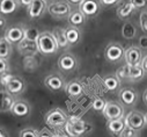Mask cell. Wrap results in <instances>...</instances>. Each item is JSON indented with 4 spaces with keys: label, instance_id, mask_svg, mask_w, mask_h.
Listing matches in <instances>:
<instances>
[{
    "label": "cell",
    "instance_id": "obj_35",
    "mask_svg": "<svg viewBox=\"0 0 147 137\" xmlns=\"http://www.w3.org/2000/svg\"><path fill=\"white\" fill-rule=\"evenodd\" d=\"M129 3L133 6L134 9H142L146 8L147 0H129Z\"/></svg>",
    "mask_w": 147,
    "mask_h": 137
},
{
    "label": "cell",
    "instance_id": "obj_7",
    "mask_svg": "<svg viewBox=\"0 0 147 137\" xmlns=\"http://www.w3.org/2000/svg\"><path fill=\"white\" fill-rule=\"evenodd\" d=\"M102 115L109 121V120H115L124 116V106L121 102L117 101H107L105 106L102 111Z\"/></svg>",
    "mask_w": 147,
    "mask_h": 137
},
{
    "label": "cell",
    "instance_id": "obj_32",
    "mask_svg": "<svg viewBox=\"0 0 147 137\" xmlns=\"http://www.w3.org/2000/svg\"><path fill=\"white\" fill-rule=\"evenodd\" d=\"M38 130L35 128H26L20 131L19 137H37L38 136Z\"/></svg>",
    "mask_w": 147,
    "mask_h": 137
},
{
    "label": "cell",
    "instance_id": "obj_47",
    "mask_svg": "<svg viewBox=\"0 0 147 137\" xmlns=\"http://www.w3.org/2000/svg\"><path fill=\"white\" fill-rule=\"evenodd\" d=\"M134 137H138V136H134Z\"/></svg>",
    "mask_w": 147,
    "mask_h": 137
},
{
    "label": "cell",
    "instance_id": "obj_9",
    "mask_svg": "<svg viewBox=\"0 0 147 137\" xmlns=\"http://www.w3.org/2000/svg\"><path fill=\"white\" fill-rule=\"evenodd\" d=\"M124 56V47L118 42L109 43L104 50V58L109 63H117L123 59Z\"/></svg>",
    "mask_w": 147,
    "mask_h": 137
},
{
    "label": "cell",
    "instance_id": "obj_44",
    "mask_svg": "<svg viewBox=\"0 0 147 137\" xmlns=\"http://www.w3.org/2000/svg\"><path fill=\"white\" fill-rule=\"evenodd\" d=\"M50 137H69V136L63 135V134H52V135H50Z\"/></svg>",
    "mask_w": 147,
    "mask_h": 137
},
{
    "label": "cell",
    "instance_id": "obj_28",
    "mask_svg": "<svg viewBox=\"0 0 147 137\" xmlns=\"http://www.w3.org/2000/svg\"><path fill=\"white\" fill-rule=\"evenodd\" d=\"M13 55V47L12 44L4 37H0V58L3 59H9Z\"/></svg>",
    "mask_w": 147,
    "mask_h": 137
},
{
    "label": "cell",
    "instance_id": "obj_37",
    "mask_svg": "<svg viewBox=\"0 0 147 137\" xmlns=\"http://www.w3.org/2000/svg\"><path fill=\"white\" fill-rule=\"evenodd\" d=\"M122 0H98V3L103 7H113L115 5H118Z\"/></svg>",
    "mask_w": 147,
    "mask_h": 137
},
{
    "label": "cell",
    "instance_id": "obj_33",
    "mask_svg": "<svg viewBox=\"0 0 147 137\" xmlns=\"http://www.w3.org/2000/svg\"><path fill=\"white\" fill-rule=\"evenodd\" d=\"M139 24H140V28L144 33L147 31V12H146V8H144V11L140 12V15H139Z\"/></svg>",
    "mask_w": 147,
    "mask_h": 137
},
{
    "label": "cell",
    "instance_id": "obj_12",
    "mask_svg": "<svg viewBox=\"0 0 147 137\" xmlns=\"http://www.w3.org/2000/svg\"><path fill=\"white\" fill-rule=\"evenodd\" d=\"M123 58L125 59V64L129 66L139 65L141 62V58H142V50L136 44L129 45L126 49H124Z\"/></svg>",
    "mask_w": 147,
    "mask_h": 137
},
{
    "label": "cell",
    "instance_id": "obj_26",
    "mask_svg": "<svg viewBox=\"0 0 147 137\" xmlns=\"http://www.w3.org/2000/svg\"><path fill=\"white\" fill-rule=\"evenodd\" d=\"M134 8L133 6L127 1V3H124L122 4L118 8H117V16L118 19H121L122 21H126L129 20L133 14H134Z\"/></svg>",
    "mask_w": 147,
    "mask_h": 137
},
{
    "label": "cell",
    "instance_id": "obj_45",
    "mask_svg": "<svg viewBox=\"0 0 147 137\" xmlns=\"http://www.w3.org/2000/svg\"><path fill=\"white\" fill-rule=\"evenodd\" d=\"M144 102L146 104V90H145V92H144Z\"/></svg>",
    "mask_w": 147,
    "mask_h": 137
},
{
    "label": "cell",
    "instance_id": "obj_16",
    "mask_svg": "<svg viewBox=\"0 0 147 137\" xmlns=\"http://www.w3.org/2000/svg\"><path fill=\"white\" fill-rule=\"evenodd\" d=\"M4 37L11 43H19L24 39V27L22 26H13L6 29Z\"/></svg>",
    "mask_w": 147,
    "mask_h": 137
},
{
    "label": "cell",
    "instance_id": "obj_23",
    "mask_svg": "<svg viewBox=\"0 0 147 137\" xmlns=\"http://www.w3.org/2000/svg\"><path fill=\"white\" fill-rule=\"evenodd\" d=\"M102 84L104 88L109 92H117L121 88V80L117 78L116 75H108L103 78Z\"/></svg>",
    "mask_w": 147,
    "mask_h": 137
},
{
    "label": "cell",
    "instance_id": "obj_13",
    "mask_svg": "<svg viewBox=\"0 0 147 137\" xmlns=\"http://www.w3.org/2000/svg\"><path fill=\"white\" fill-rule=\"evenodd\" d=\"M9 112L16 117H28L31 113V106L27 100L18 99L13 102Z\"/></svg>",
    "mask_w": 147,
    "mask_h": 137
},
{
    "label": "cell",
    "instance_id": "obj_24",
    "mask_svg": "<svg viewBox=\"0 0 147 137\" xmlns=\"http://www.w3.org/2000/svg\"><path fill=\"white\" fill-rule=\"evenodd\" d=\"M19 0H0V14H12L19 8Z\"/></svg>",
    "mask_w": 147,
    "mask_h": 137
},
{
    "label": "cell",
    "instance_id": "obj_31",
    "mask_svg": "<svg viewBox=\"0 0 147 137\" xmlns=\"http://www.w3.org/2000/svg\"><path fill=\"white\" fill-rule=\"evenodd\" d=\"M105 100L104 99H102V98H95L94 100H93V102H92V108H93V111H95V112H101L102 113V111H103V108H104V106H105Z\"/></svg>",
    "mask_w": 147,
    "mask_h": 137
},
{
    "label": "cell",
    "instance_id": "obj_36",
    "mask_svg": "<svg viewBox=\"0 0 147 137\" xmlns=\"http://www.w3.org/2000/svg\"><path fill=\"white\" fill-rule=\"evenodd\" d=\"M137 132H138V131H136V130H133V129H131V128H129V127H125V128L122 130V132L119 134L118 137H134V136H138Z\"/></svg>",
    "mask_w": 147,
    "mask_h": 137
},
{
    "label": "cell",
    "instance_id": "obj_39",
    "mask_svg": "<svg viewBox=\"0 0 147 137\" xmlns=\"http://www.w3.org/2000/svg\"><path fill=\"white\" fill-rule=\"evenodd\" d=\"M65 1L68 4V5H72V6H79L81 4L82 0H65Z\"/></svg>",
    "mask_w": 147,
    "mask_h": 137
},
{
    "label": "cell",
    "instance_id": "obj_5",
    "mask_svg": "<svg viewBox=\"0 0 147 137\" xmlns=\"http://www.w3.org/2000/svg\"><path fill=\"white\" fill-rule=\"evenodd\" d=\"M124 122L125 127H129L136 131H140L146 127L147 119L146 114L140 111H130L126 115H124Z\"/></svg>",
    "mask_w": 147,
    "mask_h": 137
},
{
    "label": "cell",
    "instance_id": "obj_41",
    "mask_svg": "<svg viewBox=\"0 0 147 137\" xmlns=\"http://www.w3.org/2000/svg\"><path fill=\"white\" fill-rule=\"evenodd\" d=\"M0 137H9L7 130L5 128H3V127H0Z\"/></svg>",
    "mask_w": 147,
    "mask_h": 137
},
{
    "label": "cell",
    "instance_id": "obj_20",
    "mask_svg": "<svg viewBox=\"0 0 147 137\" xmlns=\"http://www.w3.org/2000/svg\"><path fill=\"white\" fill-rule=\"evenodd\" d=\"M18 50L21 55H35L37 54V45H36V41H29L23 39L18 43Z\"/></svg>",
    "mask_w": 147,
    "mask_h": 137
},
{
    "label": "cell",
    "instance_id": "obj_11",
    "mask_svg": "<svg viewBox=\"0 0 147 137\" xmlns=\"http://www.w3.org/2000/svg\"><path fill=\"white\" fill-rule=\"evenodd\" d=\"M78 65H79L78 58L71 52H64L58 59V67L64 72L76 71Z\"/></svg>",
    "mask_w": 147,
    "mask_h": 137
},
{
    "label": "cell",
    "instance_id": "obj_6",
    "mask_svg": "<svg viewBox=\"0 0 147 137\" xmlns=\"http://www.w3.org/2000/svg\"><path fill=\"white\" fill-rule=\"evenodd\" d=\"M67 120H68V115L61 108H53V109L49 111L44 116L45 124L49 127H52V128L64 125L67 122Z\"/></svg>",
    "mask_w": 147,
    "mask_h": 137
},
{
    "label": "cell",
    "instance_id": "obj_19",
    "mask_svg": "<svg viewBox=\"0 0 147 137\" xmlns=\"http://www.w3.org/2000/svg\"><path fill=\"white\" fill-rule=\"evenodd\" d=\"M15 98L6 90H0V113H7L11 111Z\"/></svg>",
    "mask_w": 147,
    "mask_h": 137
},
{
    "label": "cell",
    "instance_id": "obj_4",
    "mask_svg": "<svg viewBox=\"0 0 147 137\" xmlns=\"http://www.w3.org/2000/svg\"><path fill=\"white\" fill-rule=\"evenodd\" d=\"M116 76L119 80L122 79H127L131 81H138L140 79H142L146 76V71H144L140 65H136V66H129V65H124L121 68H118V71L116 72Z\"/></svg>",
    "mask_w": 147,
    "mask_h": 137
},
{
    "label": "cell",
    "instance_id": "obj_25",
    "mask_svg": "<svg viewBox=\"0 0 147 137\" xmlns=\"http://www.w3.org/2000/svg\"><path fill=\"white\" fill-rule=\"evenodd\" d=\"M67 18H68L69 26L76 27V28H79V27L84 26L85 22H86V20H87V18H86L79 9H77V11H71V13L68 14Z\"/></svg>",
    "mask_w": 147,
    "mask_h": 137
},
{
    "label": "cell",
    "instance_id": "obj_30",
    "mask_svg": "<svg viewBox=\"0 0 147 137\" xmlns=\"http://www.w3.org/2000/svg\"><path fill=\"white\" fill-rule=\"evenodd\" d=\"M41 31L36 28V27H29V28H24V39L29 40V41H36L37 37L40 36Z\"/></svg>",
    "mask_w": 147,
    "mask_h": 137
},
{
    "label": "cell",
    "instance_id": "obj_21",
    "mask_svg": "<svg viewBox=\"0 0 147 137\" xmlns=\"http://www.w3.org/2000/svg\"><path fill=\"white\" fill-rule=\"evenodd\" d=\"M125 128V122H124V116L119 117V119H115V120H109L107 122V129L108 131L113 136L118 137L119 134L122 132V130Z\"/></svg>",
    "mask_w": 147,
    "mask_h": 137
},
{
    "label": "cell",
    "instance_id": "obj_2",
    "mask_svg": "<svg viewBox=\"0 0 147 137\" xmlns=\"http://www.w3.org/2000/svg\"><path fill=\"white\" fill-rule=\"evenodd\" d=\"M1 84L5 86V90L9 92L13 96H19L23 94L27 90V83L22 77L19 76H11L8 73L3 75Z\"/></svg>",
    "mask_w": 147,
    "mask_h": 137
},
{
    "label": "cell",
    "instance_id": "obj_22",
    "mask_svg": "<svg viewBox=\"0 0 147 137\" xmlns=\"http://www.w3.org/2000/svg\"><path fill=\"white\" fill-rule=\"evenodd\" d=\"M65 34H66V40L68 45L78 44L81 41V30L79 28L68 26L65 28Z\"/></svg>",
    "mask_w": 147,
    "mask_h": 137
},
{
    "label": "cell",
    "instance_id": "obj_15",
    "mask_svg": "<svg viewBox=\"0 0 147 137\" xmlns=\"http://www.w3.org/2000/svg\"><path fill=\"white\" fill-rule=\"evenodd\" d=\"M101 5L98 0H82L79 5V11L86 18H93L100 13Z\"/></svg>",
    "mask_w": 147,
    "mask_h": 137
},
{
    "label": "cell",
    "instance_id": "obj_34",
    "mask_svg": "<svg viewBox=\"0 0 147 137\" xmlns=\"http://www.w3.org/2000/svg\"><path fill=\"white\" fill-rule=\"evenodd\" d=\"M9 72V62L7 59L0 58V76Z\"/></svg>",
    "mask_w": 147,
    "mask_h": 137
},
{
    "label": "cell",
    "instance_id": "obj_27",
    "mask_svg": "<svg viewBox=\"0 0 147 137\" xmlns=\"http://www.w3.org/2000/svg\"><path fill=\"white\" fill-rule=\"evenodd\" d=\"M52 35L58 44L59 48H67L68 47V43H67V40H66V34H65V28H61V27H56L52 31Z\"/></svg>",
    "mask_w": 147,
    "mask_h": 137
},
{
    "label": "cell",
    "instance_id": "obj_3",
    "mask_svg": "<svg viewBox=\"0 0 147 137\" xmlns=\"http://www.w3.org/2000/svg\"><path fill=\"white\" fill-rule=\"evenodd\" d=\"M65 127V131L67 134V136L69 137H82L87 134H89L93 129V127L87 123L86 121L82 120H78L76 117H72L67 120V122L64 124Z\"/></svg>",
    "mask_w": 147,
    "mask_h": 137
},
{
    "label": "cell",
    "instance_id": "obj_17",
    "mask_svg": "<svg viewBox=\"0 0 147 137\" xmlns=\"http://www.w3.org/2000/svg\"><path fill=\"white\" fill-rule=\"evenodd\" d=\"M48 4L44 0H32L31 4L28 6V15L31 19H38L41 18L44 12L47 11Z\"/></svg>",
    "mask_w": 147,
    "mask_h": 137
},
{
    "label": "cell",
    "instance_id": "obj_42",
    "mask_svg": "<svg viewBox=\"0 0 147 137\" xmlns=\"http://www.w3.org/2000/svg\"><path fill=\"white\" fill-rule=\"evenodd\" d=\"M31 1H32V0H19V4L22 5V6L28 7V6L31 4Z\"/></svg>",
    "mask_w": 147,
    "mask_h": 137
},
{
    "label": "cell",
    "instance_id": "obj_46",
    "mask_svg": "<svg viewBox=\"0 0 147 137\" xmlns=\"http://www.w3.org/2000/svg\"><path fill=\"white\" fill-rule=\"evenodd\" d=\"M44 1H45L47 4H49V3L51 4V3H53V0H44Z\"/></svg>",
    "mask_w": 147,
    "mask_h": 137
},
{
    "label": "cell",
    "instance_id": "obj_18",
    "mask_svg": "<svg viewBox=\"0 0 147 137\" xmlns=\"http://www.w3.org/2000/svg\"><path fill=\"white\" fill-rule=\"evenodd\" d=\"M65 92L66 94L72 98V99H76L78 96H80L84 93V84L79 80H72L68 84L65 85Z\"/></svg>",
    "mask_w": 147,
    "mask_h": 137
},
{
    "label": "cell",
    "instance_id": "obj_43",
    "mask_svg": "<svg viewBox=\"0 0 147 137\" xmlns=\"http://www.w3.org/2000/svg\"><path fill=\"white\" fill-rule=\"evenodd\" d=\"M37 137H50V134H48L47 131H43V132H38V136Z\"/></svg>",
    "mask_w": 147,
    "mask_h": 137
},
{
    "label": "cell",
    "instance_id": "obj_10",
    "mask_svg": "<svg viewBox=\"0 0 147 137\" xmlns=\"http://www.w3.org/2000/svg\"><path fill=\"white\" fill-rule=\"evenodd\" d=\"M47 8H48L50 15L53 16V18H56V19H64V18L68 16V14L72 11L71 5H68L65 1V0H60V1H53Z\"/></svg>",
    "mask_w": 147,
    "mask_h": 137
},
{
    "label": "cell",
    "instance_id": "obj_8",
    "mask_svg": "<svg viewBox=\"0 0 147 137\" xmlns=\"http://www.w3.org/2000/svg\"><path fill=\"white\" fill-rule=\"evenodd\" d=\"M118 98L123 106L133 107L139 101V92L133 87H123V88H119Z\"/></svg>",
    "mask_w": 147,
    "mask_h": 137
},
{
    "label": "cell",
    "instance_id": "obj_29",
    "mask_svg": "<svg viewBox=\"0 0 147 137\" xmlns=\"http://www.w3.org/2000/svg\"><path fill=\"white\" fill-rule=\"evenodd\" d=\"M137 26L134 24V22H125L122 26V36L126 40H133L137 36Z\"/></svg>",
    "mask_w": 147,
    "mask_h": 137
},
{
    "label": "cell",
    "instance_id": "obj_1",
    "mask_svg": "<svg viewBox=\"0 0 147 137\" xmlns=\"http://www.w3.org/2000/svg\"><path fill=\"white\" fill-rule=\"evenodd\" d=\"M36 45H37V51L44 56H51L58 52L59 47L52 35L51 31H42L40 36L36 40Z\"/></svg>",
    "mask_w": 147,
    "mask_h": 137
},
{
    "label": "cell",
    "instance_id": "obj_14",
    "mask_svg": "<svg viewBox=\"0 0 147 137\" xmlns=\"http://www.w3.org/2000/svg\"><path fill=\"white\" fill-rule=\"evenodd\" d=\"M44 85L53 92H59V91H64L66 81L63 76L58 73H51L44 78Z\"/></svg>",
    "mask_w": 147,
    "mask_h": 137
},
{
    "label": "cell",
    "instance_id": "obj_40",
    "mask_svg": "<svg viewBox=\"0 0 147 137\" xmlns=\"http://www.w3.org/2000/svg\"><path fill=\"white\" fill-rule=\"evenodd\" d=\"M6 23H7V20L4 18V15L0 14V29H4L6 27Z\"/></svg>",
    "mask_w": 147,
    "mask_h": 137
},
{
    "label": "cell",
    "instance_id": "obj_38",
    "mask_svg": "<svg viewBox=\"0 0 147 137\" xmlns=\"http://www.w3.org/2000/svg\"><path fill=\"white\" fill-rule=\"evenodd\" d=\"M142 51H145L147 49V36H146V33H144L142 35L139 37V45H138Z\"/></svg>",
    "mask_w": 147,
    "mask_h": 137
}]
</instances>
